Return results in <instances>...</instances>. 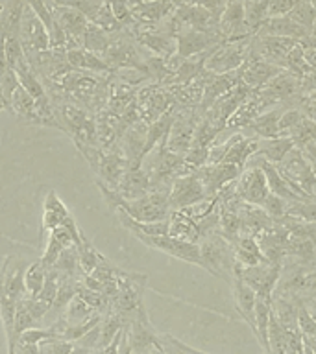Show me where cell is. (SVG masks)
<instances>
[{"mask_svg":"<svg viewBox=\"0 0 316 354\" xmlns=\"http://www.w3.org/2000/svg\"><path fill=\"white\" fill-rule=\"evenodd\" d=\"M200 257L202 268L207 270L211 275L218 277L227 284H231L235 277V251L233 243L222 236L220 232H211L200 240Z\"/></svg>","mask_w":316,"mask_h":354,"instance_id":"cell-1","label":"cell"},{"mask_svg":"<svg viewBox=\"0 0 316 354\" xmlns=\"http://www.w3.org/2000/svg\"><path fill=\"white\" fill-rule=\"evenodd\" d=\"M281 270V262H265V264L246 266V268L235 262V275L240 277L254 290L257 297L265 299H272V295L276 292Z\"/></svg>","mask_w":316,"mask_h":354,"instance_id":"cell-2","label":"cell"},{"mask_svg":"<svg viewBox=\"0 0 316 354\" xmlns=\"http://www.w3.org/2000/svg\"><path fill=\"white\" fill-rule=\"evenodd\" d=\"M198 120V109H193V107H177L174 122H172L170 133H168V138H166V148L170 149L172 153L185 155L191 149Z\"/></svg>","mask_w":316,"mask_h":354,"instance_id":"cell-3","label":"cell"},{"mask_svg":"<svg viewBox=\"0 0 316 354\" xmlns=\"http://www.w3.org/2000/svg\"><path fill=\"white\" fill-rule=\"evenodd\" d=\"M252 93H254V91H252L248 85H244L243 82H238L229 93H226L224 96H220V98L216 100L215 104L211 105L209 109L205 111L202 116H204L205 120H209L211 124L222 133L226 129L227 120H229V118L235 115V111L252 96Z\"/></svg>","mask_w":316,"mask_h":354,"instance_id":"cell-4","label":"cell"},{"mask_svg":"<svg viewBox=\"0 0 316 354\" xmlns=\"http://www.w3.org/2000/svg\"><path fill=\"white\" fill-rule=\"evenodd\" d=\"M207 192H205L204 185L196 176V170L187 176L176 177L170 185V194H168V205L170 210H185L194 205L209 201Z\"/></svg>","mask_w":316,"mask_h":354,"instance_id":"cell-5","label":"cell"},{"mask_svg":"<svg viewBox=\"0 0 316 354\" xmlns=\"http://www.w3.org/2000/svg\"><path fill=\"white\" fill-rule=\"evenodd\" d=\"M246 52H248V41L246 39L220 44L211 52V55L205 61V71L213 72V74L237 72L246 61Z\"/></svg>","mask_w":316,"mask_h":354,"instance_id":"cell-6","label":"cell"},{"mask_svg":"<svg viewBox=\"0 0 316 354\" xmlns=\"http://www.w3.org/2000/svg\"><path fill=\"white\" fill-rule=\"evenodd\" d=\"M137 105L141 111V118L144 124H152V122L159 120L161 116L168 113V111L176 105L172 94L168 88H161V85H146V87L137 91Z\"/></svg>","mask_w":316,"mask_h":354,"instance_id":"cell-7","label":"cell"},{"mask_svg":"<svg viewBox=\"0 0 316 354\" xmlns=\"http://www.w3.org/2000/svg\"><path fill=\"white\" fill-rule=\"evenodd\" d=\"M222 37L213 30H182L176 33V54L183 59L220 46Z\"/></svg>","mask_w":316,"mask_h":354,"instance_id":"cell-8","label":"cell"},{"mask_svg":"<svg viewBox=\"0 0 316 354\" xmlns=\"http://www.w3.org/2000/svg\"><path fill=\"white\" fill-rule=\"evenodd\" d=\"M137 238L148 248H154L157 251L176 257V259L188 262V264L200 266L202 268V257H200V245L193 242H185V240H177L172 236H143L137 234Z\"/></svg>","mask_w":316,"mask_h":354,"instance_id":"cell-9","label":"cell"},{"mask_svg":"<svg viewBox=\"0 0 316 354\" xmlns=\"http://www.w3.org/2000/svg\"><path fill=\"white\" fill-rule=\"evenodd\" d=\"M237 192L244 203L261 207L265 203L266 196L270 194L266 177L259 166H246L240 177L237 179Z\"/></svg>","mask_w":316,"mask_h":354,"instance_id":"cell-10","label":"cell"},{"mask_svg":"<svg viewBox=\"0 0 316 354\" xmlns=\"http://www.w3.org/2000/svg\"><path fill=\"white\" fill-rule=\"evenodd\" d=\"M244 170H240L238 166L235 165H226V162H218V165H205L202 168L196 170V176L204 185L205 192L209 198H215L216 194L220 192L222 188L229 185L231 181L238 179L240 174Z\"/></svg>","mask_w":316,"mask_h":354,"instance_id":"cell-11","label":"cell"},{"mask_svg":"<svg viewBox=\"0 0 316 354\" xmlns=\"http://www.w3.org/2000/svg\"><path fill=\"white\" fill-rule=\"evenodd\" d=\"M26 262L15 259V257H8L0 268V288L15 303L26 295V290H24V271H26Z\"/></svg>","mask_w":316,"mask_h":354,"instance_id":"cell-12","label":"cell"},{"mask_svg":"<svg viewBox=\"0 0 316 354\" xmlns=\"http://www.w3.org/2000/svg\"><path fill=\"white\" fill-rule=\"evenodd\" d=\"M283 68L277 65H272L268 61H263L259 57H246L243 66L238 68V76L244 85H248L252 91L265 87L272 77H276Z\"/></svg>","mask_w":316,"mask_h":354,"instance_id":"cell-13","label":"cell"},{"mask_svg":"<svg viewBox=\"0 0 316 354\" xmlns=\"http://www.w3.org/2000/svg\"><path fill=\"white\" fill-rule=\"evenodd\" d=\"M287 109L285 105H277L272 109L261 113L255 116L254 120L249 122L248 126L243 127L238 133H243L244 137H255V138H276L279 137L277 131V122L281 118L283 111Z\"/></svg>","mask_w":316,"mask_h":354,"instance_id":"cell-14","label":"cell"},{"mask_svg":"<svg viewBox=\"0 0 316 354\" xmlns=\"http://www.w3.org/2000/svg\"><path fill=\"white\" fill-rule=\"evenodd\" d=\"M152 190V183H150L148 174L144 171L143 166L139 168H128L126 174L122 176L121 183L116 185L115 192L126 201L137 199L144 194H148Z\"/></svg>","mask_w":316,"mask_h":354,"instance_id":"cell-15","label":"cell"},{"mask_svg":"<svg viewBox=\"0 0 316 354\" xmlns=\"http://www.w3.org/2000/svg\"><path fill=\"white\" fill-rule=\"evenodd\" d=\"M130 168L128 166L126 157L116 151H102V157H100L98 165H96V174H98L102 179H104L105 187H109L111 190H115L116 185L121 183L122 176L126 174V170Z\"/></svg>","mask_w":316,"mask_h":354,"instance_id":"cell-16","label":"cell"},{"mask_svg":"<svg viewBox=\"0 0 316 354\" xmlns=\"http://www.w3.org/2000/svg\"><path fill=\"white\" fill-rule=\"evenodd\" d=\"M231 286H233V297H235V306H237L238 314L246 321V325L252 328V332L255 334V292L252 288L246 284V282L240 279V277H233L231 281Z\"/></svg>","mask_w":316,"mask_h":354,"instance_id":"cell-17","label":"cell"},{"mask_svg":"<svg viewBox=\"0 0 316 354\" xmlns=\"http://www.w3.org/2000/svg\"><path fill=\"white\" fill-rule=\"evenodd\" d=\"M265 32L274 37H285L292 39V41H301V39L309 37L310 33L305 30L301 24L290 19L288 15H279V17H268L263 24Z\"/></svg>","mask_w":316,"mask_h":354,"instance_id":"cell-18","label":"cell"},{"mask_svg":"<svg viewBox=\"0 0 316 354\" xmlns=\"http://www.w3.org/2000/svg\"><path fill=\"white\" fill-rule=\"evenodd\" d=\"M168 236L177 238V240H185V242L198 243L202 240L200 229L193 218L183 214L182 210H172L170 218H168Z\"/></svg>","mask_w":316,"mask_h":354,"instance_id":"cell-19","label":"cell"},{"mask_svg":"<svg viewBox=\"0 0 316 354\" xmlns=\"http://www.w3.org/2000/svg\"><path fill=\"white\" fill-rule=\"evenodd\" d=\"M296 148L290 137H276V138H259V146L255 153L265 157L272 165H279L292 149Z\"/></svg>","mask_w":316,"mask_h":354,"instance_id":"cell-20","label":"cell"},{"mask_svg":"<svg viewBox=\"0 0 316 354\" xmlns=\"http://www.w3.org/2000/svg\"><path fill=\"white\" fill-rule=\"evenodd\" d=\"M132 8L133 19L141 22H157L172 10L170 0H137Z\"/></svg>","mask_w":316,"mask_h":354,"instance_id":"cell-21","label":"cell"},{"mask_svg":"<svg viewBox=\"0 0 316 354\" xmlns=\"http://www.w3.org/2000/svg\"><path fill=\"white\" fill-rule=\"evenodd\" d=\"M233 251H235V262L238 266H257L265 264L268 260L265 259V254L261 251L259 243L255 238L249 236H238L235 242H233Z\"/></svg>","mask_w":316,"mask_h":354,"instance_id":"cell-22","label":"cell"},{"mask_svg":"<svg viewBox=\"0 0 316 354\" xmlns=\"http://www.w3.org/2000/svg\"><path fill=\"white\" fill-rule=\"evenodd\" d=\"M94 127H96V140L104 148H109L121 137V118L109 109L100 111L98 118L94 120Z\"/></svg>","mask_w":316,"mask_h":354,"instance_id":"cell-23","label":"cell"},{"mask_svg":"<svg viewBox=\"0 0 316 354\" xmlns=\"http://www.w3.org/2000/svg\"><path fill=\"white\" fill-rule=\"evenodd\" d=\"M10 109L13 111L17 116L24 118V120L33 122V124H41V118H39L37 113V102H35L21 85H19V87L13 91V94H11Z\"/></svg>","mask_w":316,"mask_h":354,"instance_id":"cell-24","label":"cell"},{"mask_svg":"<svg viewBox=\"0 0 316 354\" xmlns=\"http://www.w3.org/2000/svg\"><path fill=\"white\" fill-rule=\"evenodd\" d=\"M71 218V212L67 210L54 190H50L46 199H44V214H43V227L46 231H52L55 227H61L67 220Z\"/></svg>","mask_w":316,"mask_h":354,"instance_id":"cell-25","label":"cell"},{"mask_svg":"<svg viewBox=\"0 0 316 354\" xmlns=\"http://www.w3.org/2000/svg\"><path fill=\"white\" fill-rule=\"evenodd\" d=\"M257 146H259V138H255V137L238 138L237 142L233 144L231 148H229V151H227L222 162H226V165H235L238 166L240 170H244L249 157L257 151Z\"/></svg>","mask_w":316,"mask_h":354,"instance_id":"cell-26","label":"cell"},{"mask_svg":"<svg viewBox=\"0 0 316 354\" xmlns=\"http://www.w3.org/2000/svg\"><path fill=\"white\" fill-rule=\"evenodd\" d=\"M137 41L141 44H144L148 50H152L154 54H157V57H163V59H168L170 55L176 54V39L168 37V35H163V33H139Z\"/></svg>","mask_w":316,"mask_h":354,"instance_id":"cell-27","label":"cell"},{"mask_svg":"<svg viewBox=\"0 0 316 354\" xmlns=\"http://www.w3.org/2000/svg\"><path fill=\"white\" fill-rule=\"evenodd\" d=\"M109 35H107L102 28H98L96 24H93V22H89L87 30L83 33V50L93 52V54L96 55L102 54V57H104V54L107 52V48H109Z\"/></svg>","mask_w":316,"mask_h":354,"instance_id":"cell-28","label":"cell"},{"mask_svg":"<svg viewBox=\"0 0 316 354\" xmlns=\"http://www.w3.org/2000/svg\"><path fill=\"white\" fill-rule=\"evenodd\" d=\"M15 74H17V80H19V85H21V87L24 88V91H26L33 100H41L46 96L43 83L39 82L37 74L32 71L30 63H24L22 66L15 68Z\"/></svg>","mask_w":316,"mask_h":354,"instance_id":"cell-29","label":"cell"},{"mask_svg":"<svg viewBox=\"0 0 316 354\" xmlns=\"http://www.w3.org/2000/svg\"><path fill=\"white\" fill-rule=\"evenodd\" d=\"M44 279H46V268L41 264V260L28 266L26 271H24V290H26L28 297H37L44 284Z\"/></svg>","mask_w":316,"mask_h":354,"instance_id":"cell-30","label":"cell"},{"mask_svg":"<svg viewBox=\"0 0 316 354\" xmlns=\"http://www.w3.org/2000/svg\"><path fill=\"white\" fill-rule=\"evenodd\" d=\"M244 19L249 30L263 26L268 19V0H244Z\"/></svg>","mask_w":316,"mask_h":354,"instance_id":"cell-31","label":"cell"},{"mask_svg":"<svg viewBox=\"0 0 316 354\" xmlns=\"http://www.w3.org/2000/svg\"><path fill=\"white\" fill-rule=\"evenodd\" d=\"M52 268H54L61 277H74V279H76L78 273H82V270H80V262H78L76 245L63 249L60 253V259L55 260V264L52 266Z\"/></svg>","mask_w":316,"mask_h":354,"instance_id":"cell-32","label":"cell"},{"mask_svg":"<svg viewBox=\"0 0 316 354\" xmlns=\"http://www.w3.org/2000/svg\"><path fill=\"white\" fill-rule=\"evenodd\" d=\"M288 137L292 138L296 148L304 149L309 142H316V124L304 115V118H301L298 126L288 133Z\"/></svg>","mask_w":316,"mask_h":354,"instance_id":"cell-33","label":"cell"},{"mask_svg":"<svg viewBox=\"0 0 316 354\" xmlns=\"http://www.w3.org/2000/svg\"><path fill=\"white\" fill-rule=\"evenodd\" d=\"M78 249V262H80V270H82L83 275H91L93 270L98 266L100 254L96 253V249L91 245L87 238L82 236V242L76 245Z\"/></svg>","mask_w":316,"mask_h":354,"instance_id":"cell-34","label":"cell"},{"mask_svg":"<svg viewBox=\"0 0 316 354\" xmlns=\"http://www.w3.org/2000/svg\"><path fill=\"white\" fill-rule=\"evenodd\" d=\"M94 314H98V312H94L89 304H85L80 297H74L69 303V306L63 312V319H65L67 325H74V323H83V321H87L89 317H93Z\"/></svg>","mask_w":316,"mask_h":354,"instance_id":"cell-35","label":"cell"},{"mask_svg":"<svg viewBox=\"0 0 316 354\" xmlns=\"http://www.w3.org/2000/svg\"><path fill=\"white\" fill-rule=\"evenodd\" d=\"M76 297L82 299L83 303L89 304V306H91L94 312H98V314H102L104 308L109 306V299L105 297L104 293L96 292V290H91V288H87L80 281H78L76 284Z\"/></svg>","mask_w":316,"mask_h":354,"instance_id":"cell-36","label":"cell"},{"mask_svg":"<svg viewBox=\"0 0 316 354\" xmlns=\"http://www.w3.org/2000/svg\"><path fill=\"white\" fill-rule=\"evenodd\" d=\"M30 301L32 299L24 295L22 299H19L15 304V336L19 337L24 330L32 328V325L35 323V319L32 317V312H30Z\"/></svg>","mask_w":316,"mask_h":354,"instance_id":"cell-37","label":"cell"},{"mask_svg":"<svg viewBox=\"0 0 316 354\" xmlns=\"http://www.w3.org/2000/svg\"><path fill=\"white\" fill-rule=\"evenodd\" d=\"M91 22L93 24H96L98 28H102L107 35L109 33H116L121 32L122 30V24L115 19V15H113V11H111L109 4H107V0H104V4L100 6V10L96 11V15L91 19Z\"/></svg>","mask_w":316,"mask_h":354,"instance_id":"cell-38","label":"cell"},{"mask_svg":"<svg viewBox=\"0 0 316 354\" xmlns=\"http://www.w3.org/2000/svg\"><path fill=\"white\" fill-rule=\"evenodd\" d=\"M287 216H294L307 223H316V199L310 201H287Z\"/></svg>","mask_w":316,"mask_h":354,"instance_id":"cell-39","label":"cell"},{"mask_svg":"<svg viewBox=\"0 0 316 354\" xmlns=\"http://www.w3.org/2000/svg\"><path fill=\"white\" fill-rule=\"evenodd\" d=\"M288 17L290 19H294V21L298 22V24H301V26L307 30V32L310 33V30H313V24H315V19H316V11L315 8L307 2V0H298L296 2V6L292 8V11L288 13Z\"/></svg>","mask_w":316,"mask_h":354,"instance_id":"cell-40","label":"cell"},{"mask_svg":"<svg viewBox=\"0 0 316 354\" xmlns=\"http://www.w3.org/2000/svg\"><path fill=\"white\" fill-rule=\"evenodd\" d=\"M54 4L63 6V8H71L87 17L89 22L96 15V11L100 10V6L104 4V0H52Z\"/></svg>","mask_w":316,"mask_h":354,"instance_id":"cell-41","label":"cell"},{"mask_svg":"<svg viewBox=\"0 0 316 354\" xmlns=\"http://www.w3.org/2000/svg\"><path fill=\"white\" fill-rule=\"evenodd\" d=\"M301 118H304V111L299 109V107H288V109L283 111L281 118L277 122L279 137H288V133L298 126L299 122H301Z\"/></svg>","mask_w":316,"mask_h":354,"instance_id":"cell-42","label":"cell"},{"mask_svg":"<svg viewBox=\"0 0 316 354\" xmlns=\"http://www.w3.org/2000/svg\"><path fill=\"white\" fill-rule=\"evenodd\" d=\"M296 299V297H292ZM296 306H298V326L299 332L307 337H316V321L307 310L305 303L301 299H296Z\"/></svg>","mask_w":316,"mask_h":354,"instance_id":"cell-43","label":"cell"},{"mask_svg":"<svg viewBox=\"0 0 316 354\" xmlns=\"http://www.w3.org/2000/svg\"><path fill=\"white\" fill-rule=\"evenodd\" d=\"M261 209L265 210L266 214L270 216L272 220L277 221L281 220L283 216L287 214V201L281 199L279 196H274V194H268L265 199V203L261 205Z\"/></svg>","mask_w":316,"mask_h":354,"instance_id":"cell-44","label":"cell"},{"mask_svg":"<svg viewBox=\"0 0 316 354\" xmlns=\"http://www.w3.org/2000/svg\"><path fill=\"white\" fill-rule=\"evenodd\" d=\"M55 336V332L52 330V326L49 328H37V326H32V328H28L21 334V336L17 337V343H33V345H39L44 339H52Z\"/></svg>","mask_w":316,"mask_h":354,"instance_id":"cell-45","label":"cell"},{"mask_svg":"<svg viewBox=\"0 0 316 354\" xmlns=\"http://www.w3.org/2000/svg\"><path fill=\"white\" fill-rule=\"evenodd\" d=\"M74 347V343L65 342L61 337H52V339H44L39 343V351L41 354H69Z\"/></svg>","mask_w":316,"mask_h":354,"instance_id":"cell-46","label":"cell"},{"mask_svg":"<svg viewBox=\"0 0 316 354\" xmlns=\"http://www.w3.org/2000/svg\"><path fill=\"white\" fill-rule=\"evenodd\" d=\"M107 4H109L111 11H113V15H115L116 21L122 24V28L126 26V24H132L133 15H132V8H130V2H128V0H107Z\"/></svg>","mask_w":316,"mask_h":354,"instance_id":"cell-47","label":"cell"},{"mask_svg":"<svg viewBox=\"0 0 316 354\" xmlns=\"http://www.w3.org/2000/svg\"><path fill=\"white\" fill-rule=\"evenodd\" d=\"M63 251V245H61L55 238L49 236V243H46V249H44V254L43 259H41V264L46 268V270H50L52 266L55 264V260L60 259V253Z\"/></svg>","mask_w":316,"mask_h":354,"instance_id":"cell-48","label":"cell"},{"mask_svg":"<svg viewBox=\"0 0 316 354\" xmlns=\"http://www.w3.org/2000/svg\"><path fill=\"white\" fill-rule=\"evenodd\" d=\"M285 354H304V336L299 330H285Z\"/></svg>","mask_w":316,"mask_h":354,"instance_id":"cell-49","label":"cell"},{"mask_svg":"<svg viewBox=\"0 0 316 354\" xmlns=\"http://www.w3.org/2000/svg\"><path fill=\"white\" fill-rule=\"evenodd\" d=\"M98 343H100V323L96 326H93L87 334H83V336L80 337L74 345L89 348V351H94V348H98Z\"/></svg>","mask_w":316,"mask_h":354,"instance_id":"cell-50","label":"cell"},{"mask_svg":"<svg viewBox=\"0 0 316 354\" xmlns=\"http://www.w3.org/2000/svg\"><path fill=\"white\" fill-rule=\"evenodd\" d=\"M163 336H165L166 339H168V342H170V343H174V345H176V347L183 348V351H187L188 354H207V353H202V351H198V348L188 347V345H185V343L179 342V339H176V337L170 336V334H163Z\"/></svg>","mask_w":316,"mask_h":354,"instance_id":"cell-51","label":"cell"},{"mask_svg":"<svg viewBox=\"0 0 316 354\" xmlns=\"http://www.w3.org/2000/svg\"><path fill=\"white\" fill-rule=\"evenodd\" d=\"M17 351L19 354H41L39 345H33V343H17Z\"/></svg>","mask_w":316,"mask_h":354,"instance_id":"cell-52","label":"cell"},{"mask_svg":"<svg viewBox=\"0 0 316 354\" xmlns=\"http://www.w3.org/2000/svg\"><path fill=\"white\" fill-rule=\"evenodd\" d=\"M304 57L307 65L316 72V48H304Z\"/></svg>","mask_w":316,"mask_h":354,"instance_id":"cell-53","label":"cell"},{"mask_svg":"<svg viewBox=\"0 0 316 354\" xmlns=\"http://www.w3.org/2000/svg\"><path fill=\"white\" fill-rule=\"evenodd\" d=\"M299 109L304 111V115L307 116V118H310V120L316 124V105H313L310 102H305V104L301 105Z\"/></svg>","mask_w":316,"mask_h":354,"instance_id":"cell-54","label":"cell"},{"mask_svg":"<svg viewBox=\"0 0 316 354\" xmlns=\"http://www.w3.org/2000/svg\"><path fill=\"white\" fill-rule=\"evenodd\" d=\"M139 354H166L165 348H163V343L161 345H157V347H150L146 348L144 353H139Z\"/></svg>","mask_w":316,"mask_h":354,"instance_id":"cell-55","label":"cell"},{"mask_svg":"<svg viewBox=\"0 0 316 354\" xmlns=\"http://www.w3.org/2000/svg\"><path fill=\"white\" fill-rule=\"evenodd\" d=\"M93 351H89V348H83V347H78V345H74L72 347V351L69 354H91Z\"/></svg>","mask_w":316,"mask_h":354,"instance_id":"cell-56","label":"cell"},{"mask_svg":"<svg viewBox=\"0 0 316 354\" xmlns=\"http://www.w3.org/2000/svg\"><path fill=\"white\" fill-rule=\"evenodd\" d=\"M304 354H315V351H313V347H310V343L307 342L304 337Z\"/></svg>","mask_w":316,"mask_h":354,"instance_id":"cell-57","label":"cell"},{"mask_svg":"<svg viewBox=\"0 0 316 354\" xmlns=\"http://www.w3.org/2000/svg\"><path fill=\"white\" fill-rule=\"evenodd\" d=\"M10 105H8V102L4 100V96H2V93H0V111L2 109H8Z\"/></svg>","mask_w":316,"mask_h":354,"instance_id":"cell-58","label":"cell"},{"mask_svg":"<svg viewBox=\"0 0 316 354\" xmlns=\"http://www.w3.org/2000/svg\"><path fill=\"white\" fill-rule=\"evenodd\" d=\"M310 35H313V37H316V19H315V24H313V30H310Z\"/></svg>","mask_w":316,"mask_h":354,"instance_id":"cell-59","label":"cell"},{"mask_svg":"<svg viewBox=\"0 0 316 354\" xmlns=\"http://www.w3.org/2000/svg\"><path fill=\"white\" fill-rule=\"evenodd\" d=\"M310 104H313V105H316V98H315V100H313V102H310Z\"/></svg>","mask_w":316,"mask_h":354,"instance_id":"cell-60","label":"cell"},{"mask_svg":"<svg viewBox=\"0 0 316 354\" xmlns=\"http://www.w3.org/2000/svg\"><path fill=\"white\" fill-rule=\"evenodd\" d=\"M315 98H316V96H315Z\"/></svg>","mask_w":316,"mask_h":354,"instance_id":"cell-61","label":"cell"}]
</instances>
